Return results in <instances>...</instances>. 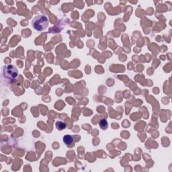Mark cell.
I'll use <instances>...</instances> for the list:
<instances>
[{
  "instance_id": "cell-1",
  "label": "cell",
  "mask_w": 172,
  "mask_h": 172,
  "mask_svg": "<svg viewBox=\"0 0 172 172\" xmlns=\"http://www.w3.org/2000/svg\"><path fill=\"white\" fill-rule=\"evenodd\" d=\"M32 26L34 29L39 32H43L47 29L49 26V20L47 16L44 15H37L32 19Z\"/></svg>"
},
{
  "instance_id": "cell-2",
  "label": "cell",
  "mask_w": 172,
  "mask_h": 172,
  "mask_svg": "<svg viewBox=\"0 0 172 172\" xmlns=\"http://www.w3.org/2000/svg\"><path fill=\"white\" fill-rule=\"evenodd\" d=\"M3 75L9 79H15L18 75V71L15 66L8 65L3 67Z\"/></svg>"
},
{
  "instance_id": "cell-3",
  "label": "cell",
  "mask_w": 172,
  "mask_h": 172,
  "mask_svg": "<svg viewBox=\"0 0 172 172\" xmlns=\"http://www.w3.org/2000/svg\"><path fill=\"white\" fill-rule=\"evenodd\" d=\"M63 142L67 147L73 146L74 140L71 135H67L63 137Z\"/></svg>"
},
{
  "instance_id": "cell-4",
  "label": "cell",
  "mask_w": 172,
  "mask_h": 172,
  "mask_svg": "<svg viewBox=\"0 0 172 172\" xmlns=\"http://www.w3.org/2000/svg\"><path fill=\"white\" fill-rule=\"evenodd\" d=\"M56 127L59 131H63V130L66 129L67 125L63 122L58 121L56 122Z\"/></svg>"
},
{
  "instance_id": "cell-5",
  "label": "cell",
  "mask_w": 172,
  "mask_h": 172,
  "mask_svg": "<svg viewBox=\"0 0 172 172\" xmlns=\"http://www.w3.org/2000/svg\"><path fill=\"white\" fill-rule=\"evenodd\" d=\"M99 125H100V127L101 128V129L103 130H106L108 127V122H107L105 119L101 120L100 122H99Z\"/></svg>"
}]
</instances>
